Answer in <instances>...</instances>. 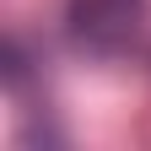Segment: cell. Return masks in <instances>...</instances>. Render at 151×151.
Segmentation results:
<instances>
[{"label": "cell", "instance_id": "cell-2", "mask_svg": "<svg viewBox=\"0 0 151 151\" xmlns=\"http://www.w3.org/2000/svg\"><path fill=\"white\" fill-rule=\"evenodd\" d=\"M27 76H32V54H27V43H22V38H6V81L16 86V92H22L27 86Z\"/></svg>", "mask_w": 151, "mask_h": 151}, {"label": "cell", "instance_id": "cell-1", "mask_svg": "<svg viewBox=\"0 0 151 151\" xmlns=\"http://www.w3.org/2000/svg\"><path fill=\"white\" fill-rule=\"evenodd\" d=\"M140 16H146V0H70V32L92 54L129 49Z\"/></svg>", "mask_w": 151, "mask_h": 151}]
</instances>
